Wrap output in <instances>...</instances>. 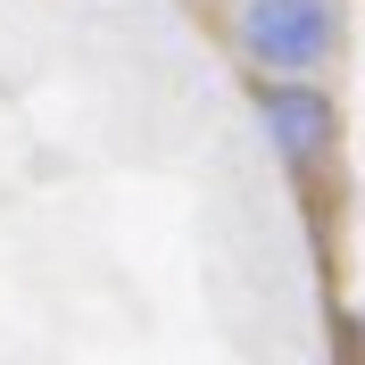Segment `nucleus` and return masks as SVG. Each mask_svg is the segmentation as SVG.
I'll return each mask as SVG.
<instances>
[{
    "label": "nucleus",
    "instance_id": "obj_2",
    "mask_svg": "<svg viewBox=\"0 0 365 365\" xmlns=\"http://www.w3.org/2000/svg\"><path fill=\"white\" fill-rule=\"evenodd\" d=\"M257 125H266V141L282 150L291 166H316L332 141H341V108L324 100L316 83H266V100H257Z\"/></svg>",
    "mask_w": 365,
    "mask_h": 365
},
{
    "label": "nucleus",
    "instance_id": "obj_1",
    "mask_svg": "<svg viewBox=\"0 0 365 365\" xmlns=\"http://www.w3.org/2000/svg\"><path fill=\"white\" fill-rule=\"evenodd\" d=\"M241 50L266 75H307L341 50V17H332V0H250L241 9Z\"/></svg>",
    "mask_w": 365,
    "mask_h": 365
}]
</instances>
